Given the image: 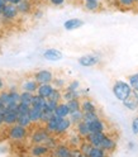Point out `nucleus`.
I'll return each mask as SVG.
<instances>
[{"mask_svg": "<svg viewBox=\"0 0 138 157\" xmlns=\"http://www.w3.org/2000/svg\"><path fill=\"white\" fill-rule=\"evenodd\" d=\"M51 136V133H48L46 131V128H41V129H37L32 133L31 136V141L33 144L36 143H44V141Z\"/></svg>", "mask_w": 138, "mask_h": 157, "instance_id": "0eeeda50", "label": "nucleus"}, {"mask_svg": "<svg viewBox=\"0 0 138 157\" xmlns=\"http://www.w3.org/2000/svg\"><path fill=\"white\" fill-rule=\"evenodd\" d=\"M84 8L89 12H96L100 8V0H84Z\"/></svg>", "mask_w": 138, "mask_h": 157, "instance_id": "393cba45", "label": "nucleus"}, {"mask_svg": "<svg viewBox=\"0 0 138 157\" xmlns=\"http://www.w3.org/2000/svg\"><path fill=\"white\" fill-rule=\"evenodd\" d=\"M137 8H138V2H137Z\"/></svg>", "mask_w": 138, "mask_h": 157, "instance_id": "864d4df0", "label": "nucleus"}, {"mask_svg": "<svg viewBox=\"0 0 138 157\" xmlns=\"http://www.w3.org/2000/svg\"><path fill=\"white\" fill-rule=\"evenodd\" d=\"M48 2H50V4L53 6H61L66 3V0H48Z\"/></svg>", "mask_w": 138, "mask_h": 157, "instance_id": "a18cd8bd", "label": "nucleus"}, {"mask_svg": "<svg viewBox=\"0 0 138 157\" xmlns=\"http://www.w3.org/2000/svg\"><path fill=\"white\" fill-rule=\"evenodd\" d=\"M53 150V155L57 157H71V148L66 144H57Z\"/></svg>", "mask_w": 138, "mask_h": 157, "instance_id": "dca6fc26", "label": "nucleus"}, {"mask_svg": "<svg viewBox=\"0 0 138 157\" xmlns=\"http://www.w3.org/2000/svg\"><path fill=\"white\" fill-rule=\"evenodd\" d=\"M32 96H33V93H29V91H24V90H22L21 96H19V101H21V103H25V104H29V105H31Z\"/></svg>", "mask_w": 138, "mask_h": 157, "instance_id": "473e14b6", "label": "nucleus"}, {"mask_svg": "<svg viewBox=\"0 0 138 157\" xmlns=\"http://www.w3.org/2000/svg\"><path fill=\"white\" fill-rule=\"evenodd\" d=\"M53 89H55V87H53V85L51 82L50 84H39L36 93L38 95H41V96H43V98H46V99H47V98L51 95Z\"/></svg>", "mask_w": 138, "mask_h": 157, "instance_id": "f3484780", "label": "nucleus"}, {"mask_svg": "<svg viewBox=\"0 0 138 157\" xmlns=\"http://www.w3.org/2000/svg\"><path fill=\"white\" fill-rule=\"evenodd\" d=\"M84 25V21L79 18H71V19H67V21L63 23V28L66 31H75V29L80 28Z\"/></svg>", "mask_w": 138, "mask_h": 157, "instance_id": "4468645a", "label": "nucleus"}, {"mask_svg": "<svg viewBox=\"0 0 138 157\" xmlns=\"http://www.w3.org/2000/svg\"><path fill=\"white\" fill-rule=\"evenodd\" d=\"M87 124H89V129H90V132H105L106 131V125L100 118H98V119L87 123Z\"/></svg>", "mask_w": 138, "mask_h": 157, "instance_id": "a211bd4d", "label": "nucleus"}, {"mask_svg": "<svg viewBox=\"0 0 138 157\" xmlns=\"http://www.w3.org/2000/svg\"><path fill=\"white\" fill-rule=\"evenodd\" d=\"M18 14H19V12H18V9H17V5L10 4V3H6L4 5L2 17L4 19H6V21H14V19H17Z\"/></svg>", "mask_w": 138, "mask_h": 157, "instance_id": "39448f33", "label": "nucleus"}, {"mask_svg": "<svg viewBox=\"0 0 138 157\" xmlns=\"http://www.w3.org/2000/svg\"><path fill=\"white\" fill-rule=\"evenodd\" d=\"M60 119H61V117H57V115H52L50 119H48L46 123H44V128H46V131L48 132V133H51V134H53L55 132H56V128H57V125H58V122H60Z\"/></svg>", "mask_w": 138, "mask_h": 157, "instance_id": "2eb2a0df", "label": "nucleus"}, {"mask_svg": "<svg viewBox=\"0 0 138 157\" xmlns=\"http://www.w3.org/2000/svg\"><path fill=\"white\" fill-rule=\"evenodd\" d=\"M123 105L129 110H137L138 109V93L133 91L124 101H122Z\"/></svg>", "mask_w": 138, "mask_h": 157, "instance_id": "f8f14e48", "label": "nucleus"}, {"mask_svg": "<svg viewBox=\"0 0 138 157\" xmlns=\"http://www.w3.org/2000/svg\"><path fill=\"white\" fill-rule=\"evenodd\" d=\"M128 147H129V150H134L136 148V143L134 142H129L128 143Z\"/></svg>", "mask_w": 138, "mask_h": 157, "instance_id": "de8ad7c7", "label": "nucleus"}, {"mask_svg": "<svg viewBox=\"0 0 138 157\" xmlns=\"http://www.w3.org/2000/svg\"><path fill=\"white\" fill-rule=\"evenodd\" d=\"M72 123L70 122V119H68V117H65V118H61L60 122H58V125L56 128V132L55 134L57 136H62V134H66L68 131H70Z\"/></svg>", "mask_w": 138, "mask_h": 157, "instance_id": "1a4fd4ad", "label": "nucleus"}, {"mask_svg": "<svg viewBox=\"0 0 138 157\" xmlns=\"http://www.w3.org/2000/svg\"><path fill=\"white\" fill-rule=\"evenodd\" d=\"M53 72L50 70H39L34 74L33 78L38 84H50L53 80Z\"/></svg>", "mask_w": 138, "mask_h": 157, "instance_id": "7ed1b4c3", "label": "nucleus"}, {"mask_svg": "<svg viewBox=\"0 0 138 157\" xmlns=\"http://www.w3.org/2000/svg\"><path fill=\"white\" fill-rule=\"evenodd\" d=\"M38 82L34 80V78H29V80H25L22 82L21 85V89L24 91H29V93H36L37 91V87H38Z\"/></svg>", "mask_w": 138, "mask_h": 157, "instance_id": "6ab92c4d", "label": "nucleus"}, {"mask_svg": "<svg viewBox=\"0 0 138 157\" xmlns=\"http://www.w3.org/2000/svg\"><path fill=\"white\" fill-rule=\"evenodd\" d=\"M8 3V0H0V6H4Z\"/></svg>", "mask_w": 138, "mask_h": 157, "instance_id": "603ef678", "label": "nucleus"}, {"mask_svg": "<svg viewBox=\"0 0 138 157\" xmlns=\"http://www.w3.org/2000/svg\"><path fill=\"white\" fill-rule=\"evenodd\" d=\"M4 124V121H3V112L0 110V125H3Z\"/></svg>", "mask_w": 138, "mask_h": 157, "instance_id": "09e8293b", "label": "nucleus"}, {"mask_svg": "<svg viewBox=\"0 0 138 157\" xmlns=\"http://www.w3.org/2000/svg\"><path fill=\"white\" fill-rule=\"evenodd\" d=\"M8 136L12 141H24L28 137V128L15 123L13 125H9Z\"/></svg>", "mask_w": 138, "mask_h": 157, "instance_id": "f03ea898", "label": "nucleus"}, {"mask_svg": "<svg viewBox=\"0 0 138 157\" xmlns=\"http://www.w3.org/2000/svg\"><path fill=\"white\" fill-rule=\"evenodd\" d=\"M100 62V57L98 55H84L79 58V65L82 67H93Z\"/></svg>", "mask_w": 138, "mask_h": 157, "instance_id": "20e7f679", "label": "nucleus"}, {"mask_svg": "<svg viewBox=\"0 0 138 157\" xmlns=\"http://www.w3.org/2000/svg\"><path fill=\"white\" fill-rule=\"evenodd\" d=\"M136 2H138V0H136Z\"/></svg>", "mask_w": 138, "mask_h": 157, "instance_id": "5fc2aeb1", "label": "nucleus"}, {"mask_svg": "<svg viewBox=\"0 0 138 157\" xmlns=\"http://www.w3.org/2000/svg\"><path fill=\"white\" fill-rule=\"evenodd\" d=\"M42 57L47 61H52V62H56V61H60L63 58V55L61 51L56 50V48H48L43 53H42Z\"/></svg>", "mask_w": 138, "mask_h": 157, "instance_id": "423d86ee", "label": "nucleus"}, {"mask_svg": "<svg viewBox=\"0 0 138 157\" xmlns=\"http://www.w3.org/2000/svg\"><path fill=\"white\" fill-rule=\"evenodd\" d=\"M29 108H31V105H29V104L19 101L18 103V114H28Z\"/></svg>", "mask_w": 138, "mask_h": 157, "instance_id": "ea45409f", "label": "nucleus"}, {"mask_svg": "<svg viewBox=\"0 0 138 157\" xmlns=\"http://www.w3.org/2000/svg\"><path fill=\"white\" fill-rule=\"evenodd\" d=\"M99 118V114H98L96 110L94 112H86V113H82V121L86 122V123H90L95 119H98Z\"/></svg>", "mask_w": 138, "mask_h": 157, "instance_id": "2f4dec72", "label": "nucleus"}, {"mask_svg": "<svg viewBox=\"0 0 138 157\" xmlns=\"http://www.w3.org/2000/svg\"><path fill=\"white\" fill-rule=\"evenodd\" d=\"M132 132L133 134H138V115L134 117L132 121Z\"/></svg>", "mask_w": 138, "mask_h": 157, "instance_id": "c03bdc74", "label": "nucleus"}, {"mask_svg": "<svg viewBox=\"0 0 138 157\" xmlns=\"http://www.w3.org/2000/svg\"><path fill=\"white\" fill-rule=\"evenodd\" d=\"M104 136H105V132H90L84 140H86L91 146H99L100 147Z\"/></svg>", "mask_w": 138, "mask_h": 157, "instance_id": "9d476101", "label": "nucleus"}, {"mask_svg": "<svg viewBox=\"0 0 138 157\" xmlns=\"http://www.w3.org/2000/svg\"><path fill=\"white\" fill-rule=\"evenodd\" d=\"M128 84L131 85L133 91L138 93V72H136V74L129 76V78H128Z\"/></svg>", "mask_w": 138, "mask_h": 157, "instance_id": "f704fd0d", "label": "nucleus"}, {"mask_svg": "<svg viewBox=\"0 0 138 157\" xmlns=\"http://www.w3.org/2000/svg\"><path fill=\"white\" fill-rule=\"evenodd\" d=\"M91 147H93V146H91L90 143H89L86 140H84V141L81 142V144L79 146V148H80V151L82 152L84 156H87V153H89V151H90Z\"/></svg>", "mask_w": 138, "mask_h": 157, "instance_id": "58836bf2", "label": "nucleus"}, {"mask_svg": "<svg viewBox=\"0 0 138 157\" xmlns=\"http://www.w3.org/2000/svg\"><path fill=\"white\" fill-rule=\"evenodd\" d=\"M53 114L57 115V117H61V118H65V117H68V114H70V110H68V106L65 103L60 101L57 104V106L55 108V110H53Z\"/></svg>", "mask_w": 138, "mask_h": 157, "instance_id": "aec40b11", "label": "nucleus"}, {"mask_svg": "<svg viewBox=\"0 0 138 157\" xmlns=\"http://www.w3.org/2000/svg\"><path fill=\"white\" fill-rule=\"evenodd\" d=\"M42 15H43L42 12H37V13H34V17H36V18H41Z\"/></svg>", "mask_w": 138, "mask_h": 157, "instance_id": "8fccbe9b", "label": "nucleus"}, {"mask_svg": "<svg viewBox=\"0 0 138 157\" xmlns=\"http://www.w3.org/2000/svg\"><path fill=\"white\" fill-rule=\"evenodd\" d=\"M80 91L79 90H75V91H71V90H63L62 91V99L65 101L67 100H71V99H80Z\"/></svg>", "mask_w": 138, "mask_h": 157, "instance_id": "bb28decb", "label": "nucleus"}, {"mask_svg": "<svg viewBox=\"0 0 138 157\" xmlns=\"http://www.w3.org/2000/svg\"><path fill=\"white\" fill-rule=\"evenodd\" d=\"M48 153H50V148L44 143H36L31 147L32 156H46Z\"/></svg>", "mask_w": 138, "mask_h": 157, "instance_id": "ddd939ff", "label": "nucleus"}, {"mask_svg": "<svg viewBox=\"0 0 138 157\" xmlns=\"http://www.w3.org/2000/svg\"><path fill=\"white\" fill-rule=\"evenodd\" d=\"M80 89V82L77 80H74L71 82H68L66 86H65V90H71V91H75V90H79Z\"/></svg>", "mask_w": 138, "mask_h": 157, "instance_id": "a19ab883", "label": "nucleus"}, {"mask_svg": "<svg viewBox=\"0 0 138 157\" xmlns=\"http://www.w3.org/2000/svg\"><path fill=\"white\" fill-rule=\"evenodd\" d=\"M102 148L106 152V153H112L113 151H115L117 148V142L113 138V137H110L109 134H105L104 138L102 141V144H100Z\"/></svg>", "mask_w": 138, "mask_h": 157, "instance_id": "6e6552de", "label": "nucleus"}, {"mask_svg": "<svg viewBox=\"0 0 138 157\" xmlns=\"http://www.w3.org/2000/svg\"><path fill=\"white\" fill-rule=\"evenodd\" d=\"M47 99H52V100H56V101H58L60 103L61 100H62V90L61 89H55L52 90V93H51V95L47 98Z\"/></svg>", "mask_w": 138, "mask_h": 157, "instance_id": "e433bc0d", "label": "nucleus"}, {"mask_svg": "<svg viewBox=\"0 0 138 157\" xmlns=\"http://www.w3.org/2000/svg\"><path fill=\"white\" fill-rule=\"evenodd\" d=\"M118 3H119L124 8H132L136 5V0H118Z\"/></svg>", "mask_w": 138, "mask_h": 157, "instance_id": "37998d69", "label": "nucleus"}, {"mask_svg": "<svg viewBox=\"0 0 138 157\" xmlns=\"http://www.w3.org/2000/svg\"><path fill=\"white\" fill-rule=\"evenodd\" d=\"M82 141H84V138L81 136H79L77 133H75L74 136H71L70 138H68V143L71 144V147H79Z\"/></svg>", "mask_w": 138, "mask_h": 157, "instance_id": "72a5a7b5", "label": "nucleus"}, {"mask_svg": "<svg viewBox=\"0 0 138 157\" xmlns=\"http://www.w3.org/2000/svg\"><path fill=\"white\" fill-rule=\"evenodd\" d=\"M53 115V112H48V110H42V114H41V119H39V123L44 124Z\"/></svg>", "mask_w": 138, "mask_h": 157, "instance_id": "79ce46f5", "label": "nucleus"}, {"mask_svg": "<svg viewBox=\"0 0 138 157\" xmlns=\"http://www.w3.org/2000/svg\"><path fill=\"white\" fill-rule=\"evenodd\" d=\"M46 98H43V96H41V95H38L37 93L36 94H33V96H32V101H31V106H33V108H38V109H43L44 108V105H46Z\"/></svg>", "mask_w": 138, "mask_h": 157, "instance_id": "4be33fe9", "label": "nucleus"}, {"mask_svg": "<svg viewBox=\"0 0 138 157\" xmlns=\"http://www.w3.org/2000/svg\"><path fill=\"white\" fill-rule=\"evenodd\" d=\"M132 93H133L132 87H131V85L128 84L127 81L118 80L113 85V94H114V96L119 101H124Z\"/></svg>", "mask_w": 138, "mask_h": 157, "instance_id": "f257e3e1", "label": "nucleus"}, {"mask_svg": "<svg viewBox=\"0 0 138 157\" xmlns=\"http://www.w3.org/2000/svg\"><path fill=\"white\" fill-rule=\"evenodd\" d=\"M66 104H67V106H68V110H70V113L81 109V100H80V99H71V100H67Z\"/></svg>", "mask_w": 138, "mask_h": 157, "instance_id": "c756f323", "label": "nucleus"}, {"mask_svg": "<svg viewBox=\"0 0 138 157\" xmlns=\"http://www.w3.org/2000/svg\"><path fill=\"white\" fill-rule=\"evenodd\" d=\"M108 153L102 148V147H99V146H93L91 148H90V151H89V153H87V157H104V156H106Z\"/></svg>", "mask_w": 138, "mask_h": 157, "instance_id": "a878e982", "label": "nucleus"}, {"mask_svg": "<svg viewBox=\"0 0 138 157\" xmlns=\"http://www.w3.org/2000/svg\"><path fill=\"white\" fill-rule=\"evenodd\" d=\"M4 89V81H3V78L0 77V90H3Z\"/></svg>", "mask_w": 138, "mask_h": 157, "instance_id": "3c124183", "label": "nucleus"}, {"mask_svg": "<svg viewBox=\"0 0 138 157\" xmlns=\"http://www.w3.org/2000/svg\"><path fill=\"white\" fill-rule=\"evenodd\" d=\"M17 119H18V113L15 110H12V109H8L5 108L4 112H3V121H4V124L5 125H13L17 123Z\"/></svg>", "mask_w": 138, "mask_h": 157, "instance_id": "9b49d317", "label": "nucleus"}, {"mask_svg": "<svg viewBox=\"0 0 138 157\" xmlns=\"http://www.w3.org/2000/svg\"><path fill=\"white\" fill-rule=\"evenodd\" d=\"M0 103L4 104V105H8L10 104V95H9V91L8 90H0Z\"/></svg>", "mask_w": 138, "mask_h": 157, "instance_id": "4c0bfd02", "label": "nucleus"}, {"mask_svg": "<svg viewBox=\"0 0 138 157\" xmlns=\"http://www.w3.org/2000/svg\"><path fill=\"white\" fill-rule=\"evenodd\" d=\"M17 123L22 127H25V128H29L33 123L31 121V118L28 117V114H18V119H17Z\"/></svg>", "mask_w": 138, "mask_h": 157, "instance_id": "cd10ccee", "label": "nucleus"}, {"mask_svg": "<svg viewBox=\"0 0 138 157\" xmlns=\"http://www.w3.org/2000/svg\"><path fill=\"white\" fill-rule=\"evenodd\" d=\"M17 9H18L19 14H28L32 12L33 5L31 3V0H22L19 4H17Z\"/></svg>", "mask_w": 138, "mask_h": 157, "instance_id": "412c9836", "label": "nucleus"}, {"mask_svg": "<svg viewBox=\"0 0 138 157\" xmlns=\"http://www.w3.org/2000/svg\"><path fill=\"white\" fill-rule=\"evenodd\" d=\"M41 114H42V110H41V109H38V108H33V106L29 108L28 117L31 118V121H32L33 124L39 123V119H41Z\"/></svg>", "mask_w": 138, "mask_h": 157, "instance_id": "b1692460", "label": "nucleus"}, {"mask_svg": "<svg viewBox=\"0 0 138 157\" xmlns=\"http://www.w3.org/2000/svg\"><path fill=\"white\" fill-rule=\"evenodd\" d=\"M53 85V87H56V89H65V86H66V80L62 77H53V80L51 82Z\"/></svg>", "mask_w": 138, "mask_h": 157, "instance_id": "c9c22d12", "label": "nucleus"}, {"mask_svg": "<svg viewBox=\"0 0 138 157\" xmlns=\"http://www.w3.org/2000/svg\"><path fill=\"white\" fill-rule=\"evenodd\" d=\"M75 127H76V133L79 136H81L82 138H85V137L89 133H90V129H89V124L86 122H84V121H81V122H79L77 124H75Z\"/></svg>", "mask_w": 138, "mask_h": 157, "instance_id": "5701e85b", "label": "nucleus"}, {"mask_svg": "<svg viewBox=\"0 0 138 157\" xmlns=\"http://www.w3.org/2000/svg\"><path fill=\"white\" fill-rule=\"evenodd\" d=\"M81 110H82V113L94 112V110H96V105L90 99H84V100H81Z\"/></svg>", "mask_w": 138, "mask_h": 157, "instance_id": "c85d7f7f", "label": "nucleus"}, {"mask_svg": "<svg viewBox=\"0 0 138 157\" xmlns=\"http://www.w3.org/2000/svg\"><path fill=\"white\" fill-rule=\"evenodd\" d=\"M68 119H70V122L75 125L77 124L79 122L82 121V110H76V112H71L70 114H68Z\"/></svg>", "mask_w": 138, "mask_h": 157, "instance_id": "7c9ffc66", "label": "nucleus"}, {"mask_svg": "<svg viewBox=\"0 0 138 157\" xmlns=\"http://www.w3.org/2000/svg\"><path fill=\"white\" fill-rule=\"evenodd\" d=\"M22 0H8V3H10V4H14V5H17V4H19Z\"/></svg>", "mask_w": 138, "mask_h": 157, "instance_id": "49530a36", "label": "nucleus"}]
</instances>
